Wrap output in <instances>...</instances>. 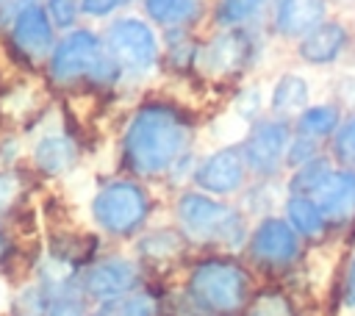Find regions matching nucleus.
<instances>
[{"label": "nucleus", "mask_w": 355, "mask_h": 316, "mask_svg": "<svg viewBox=\"0 0 355 316\" xmlns=\"http://www.w3.org/2000/svg\"><path fill=\"white\" fill-rule=\"evenodd\" d=\"M216 105L172 83H155L119 105L114 128V169L164 186L172 166L208 144Z\"/></svg>", "instance_id": "obj_1"}, {"label": "nucleus", "mask_w": 355, "mask_h": 316, "mask_svg": "<svg viewBox=\"0 0 355 316\" xmlns=\"http://www.w3.org/2000/svg\"><path fill=\"white\" fill-rule=\"evenodd\" d=\"M286 53L269 39L266 28H205L200 42V83L216 105L233 86L250 78H266Z\"/></svg>", "instance_id": "obj_2"}, {"label": "nucleus", "mask_w": 355, "mask_h": 316, "mask_svg": "<svg viewBox=\"0 0 355 316\" xmlns=\"http://www.w3.org/2000/svg\"><path fill=\"white\" fill-rule=\"evenodd\" d=\"M255 288V272L239 252H191L172 310L178 316H241Z\"/></svg>", "instance_id": "obj_3"}, {"label": "nucleus", "mask_w": 355, "mask_h": 316, "mask_svg": "<svg viewBox=\"0 0 355 316\" xmlns=\"http://www.w3.org/2000/svg\"><path fill=\"white\" fill-rule=\"evenodd\" d=\"M166 219L183 233L194 252L241 255L252 227V219L236 200H219L194 186L166 194Z\"/></svg>", "instance_id": "obj_4"}, {"label": "nucleus", "mask_w": 355, "mask_h": 316, "mask_svg": "<svg viewBox=\"0 0 355 316\" xmlns=\"http://www.w3.org/2000/svg\"><path fill=\"white\" fill-rule=\"evenodd\" d=\"M166 216V194L139 177L108 172L89 197V219L94 230L111 241L130 244L153 222Z\"/></svg>", "instance_id": "obj_5"}, {"label": "nucleus", "mask_w": 355, "mask_h": 316, "mask_svg": "<svg viewBox=\"0 0 355 316\" xmlns=\"http://www.w3.org/2000/svg\"><path fill=\"white\" fill-rule=\"evenodd\" d=\"M100 33L108 58L122 72L128 97L161 83V30L139 8L111 17L108 22L100 25Z\"/></svg>", "instance_id": "obj_6"}, {"label": "nucleus", "mask_w": 355, "mask_h": 316, "mask_svg": "<svg viewBox=\"0 0 355 316\" xmlns=\"http://www.w3.org/2000/svg\"><path fill=\"white\" fill-rule=\"evenodd\" d=\"M313 249L294 233V227L283 219V213H269L252 219L247 244L241 258L255 272V277H288L300 272Z\"/></svg>", "instance_id": "obj_7"}, {"label": "nucleus", "mask_w": 355, "mask_h": 316, "mask_svg": "<svg viewBox=\"0 0 355 316\" xmlns=\"http://www.w3.org/2000/svg\"><path fill=\"white\" fill-rule=\"evenodd\" d=\"M286 61L300 69L327 78L344 67L355 64V19L344 11H333L316 28H311L300 42L286 50Z\"/></svg>", "instance_id": "obj_8"}, {"label": "nucleus", "mask_w": 355, "mask_h": 316, "mask_svg": "<svg viewBox=\"0 0 355 316\" xmlns=\"http://www.w3.org/2000/svg\"><path fill=\"white\" fill-rule=\"evenodd\" d=\"M294 130L288 119L263 114L258 122L247 125L239 133V147L252 180H283L286 177V152Z\"/></svg>", "instance_id": "obj_9"}, {"label": "nucleus", "mask_w": 355, "mask_h": 316, "mask_svg": "<svg viewBox=\"0 0 355 316\" xmlns=\"http://www.w3.org/2000/svg\"><path fill=\"white\" fill-rule=\"evenodd\" d=\"M250 180L252 177L244 164L239 141L225 139V141H208L200 150L189 186L219 200H239Z\"/></svg>", "instance_id": "obj_10"}, {"label": "nucleus", "mask_w": 355, "mask_h": 316, "mask_svg": "<svg viewBox=\"0 0 355 316\" xmlns=\"http://www.w3.org/2000/svg\"><path fill=\"white\" fill-rule=\"evenodd\" d=\"M147 272L133 258V252H103L94 255L78 274L80 294L94 305L122 294H130L147 283Z\"/></svg>", "instance_id": "obj_11"}, {"label": "nucleus", "mask_w": 355, "mask_h": 316, "mask_svg": "<svg viewBox=\"0 0 355 316\" xmlns=\"http://www.w3.org/2000/svg\"><path fill=\"white\" fill-rule=\"evenodd\" d=\"M58 42V30L50 22L42 0H22L11 14L8 44L14 55L28 67H44L53 47Z\"/></svg>", "instance_id": "obj_12"}, {"label": "nucleus", "mask_w": 355, "mask_h": 316, "mask_svg": "<svg viewBox=\"0 0 355 316\" xmlns=\"http://www.w3.org/2000/svg\"><path fill=\"white\" fill-rule=\"evenodd\" d=\"M322 94V78L300 69L291 61H280L266 75V114L294 119L305 105Z\"/></svg>", "instance_id": "obj_13"}, {"label": "nucleus", "mask_w": 355, "mask_h": 316, "mask_svg": "<svg viewBox=\"0 0 355 316\" xmlns=\"http://www.w3.org/2000/svg\"><path fill=\"white\" fill-rule=\"evenodd\" d=\"M130 252L141 263L147 277L153 280L155 274H161L169 266H186V261L191 258L194 249L189 247L183 233L164 216V219L153 222L144 233H139L130 241Z\"/></svg>", "instance_id": "obj_14"}, {"label": "nucleus", "mask_w": 355, "mask_h": 316, "mask_svg": "<svg viewBox=\"0 0 355 316\" xmlns=\"http://www.w3.org/2000/svg\"><path fill=\"white\" fill-rule=\"evenodd\" d=\"M333 11H336L333 0H272L266 17V33L286 53L294 42H300L311 28H316Z\"/></svg>", "instance_id": "obj_15"}, {"label": "nucleus", "mask_w": 355, "mask_h": 316, "mask_svg": "<svg viewBox=\"0 0 355 316\" xmlns=\"http://www.w3.org/2000/svg\"><path fill=\"white\" fill-rule=\"evenodd\" d=\"M83 158V147L69 128L44 130L31 150V164L42 177H61L69 175Z\"/></svg>", "instance_id": "obj_16"}, {"label": "nucleus", "mask_w": 355, "mask_h": 316, "mask_svg": "<svg viewBox=\"0 0 355 316\" xmlns=\"http://www.w3.org/2000/svg\"><path fill=\"white\" fill-rule=\"evenodd\" d=\"M319 202L322 213L338 233V238L349 236L355 225V169L349 166H336L333 175L324 180V186L313 194Z\"/></svg>", "instance_id": "obj_17"}, {"label": "nucleus", "mask_w": 355, "mask_h": 316, "mask_svg": "<svg viewBox=\"0 0 355 316\" xmlns=\"http://www.w3.org/2000/svg\"><path fill=\"white\" fill-rule=\"evenodd\" d=\"M280 213L283 219L294 227V233L311 247H324L330 244L333 238H338V233L333 230V225L327 222V216L322 213L319 202L313 197H305V194H286L283 197V205H280Z\"/></svg>", "instance_id": "obj_18"}, {"label": "nucleus", "mask_w": 355, "mask_h": 316, "mask_svg": "<svg viewBox=\"0 0 355 316\" xmlns=\"http://www.w3.org/2000/svg\"><path fill=\"white\" fill-rule=\"evenodd\" d=\"M139 11L164 30H205L208 0H141Z\"/></svg>", "instance_id": "obj_19"}, {"label": "nucleus", "mask_w": 355, "mask_h": 316, "mask_svg": "<svg viewBox=\"0 0 355 316\" xmlns=\"http://www.w3.org/2000/svg\"><path fill=\"white\" fill-rule=\"evenodd\" d=\"M263 114H266V78H250V80L233 86L216 103V116L233 122L236 133H241L247 125L258 122Z\"/></svg>", "instance_id": "obj_20"}, {"label": "nucleus", "mask_w": 355, "mask_h": 316, "mask_svg": "<svg viewBox=\"0 0 355 316\" xmlns=\"http://www.w3.org/2000/svg\"><path fill=\"white\" fill-rule=\"evenodd\" d=\"M172 308V302L166 299V294L147 280L141 288L105 299V302H94L89 308V316H166V310Z\"/></svg>", "instance_id": "obj_21"}, {"label": "nucleus", "mask_w": 355, "mask_h": 316, "mask_svg": "<svg viewBox=\"0 0 355 316\" xmlns=\"http://www.w3.org/2000/svg\"><path fill=\"white\" fill-rule=\"evenodd\" d=\"M344 114H347V111H344L336 100H330L327 94H319L311 105H305V108L291 119V130H294L297 136H305V139L319 141V144L327 147V141H330L333 133L338 130Z\"/></svg>", "instance_id": "obj_22"}, {"label": "nucleus", "mask_w": 355, "mask_h": 316, "mask_svg": "<svg viewBox=\"0 0 355 316\" xmlns=\"http://www.w3.org/2000/svg\"><path fill=\"white\" fill-rule=\"evenodd\" d=\"M272 0H208V28H266Z\"/></svg>", "instance_id": "obj_23"}, {"label": "nucleus", "mask_w": 355, "mask_h": 316, "mask_svg": "<svg viewBox=\"0 0 355 316\" xmlns=\"http://www.w3.org/2000/svg\"><path fill=\"white\" fill-rule=\"evenodd\" d=\"M241 316H300L297 302L283 283H263L252 291Z\"/></svg>", "instance_id": "obj_24"}, {"label": "nucleus", "mask_w": 355, "mask_h": 316, "mask_svg": "<svg viewBox=\"0 0 355 316\" xmlns=\"http://www.w3.org/2000/svg\"><path fill=\"white\" fill-rule=\"evenodd\" d=\"M283 197H286L283 180H250L236 202L244 208L250 219H261V216L277 213L283 205Z\"/></svg>", "instance_id": "obj_25"}, {"label": "nucleus", "mask_w": 355, "mask_h": 316, "mask_svg": "<svg viewBox=\"0 0 355 316\" xmlns=\"http://www.w3.org/2000/svg\"><path fill=\"white\" fill-rule=\"evenodd\" d=\"M333 169H336V164H333V158L324 152V155L313 158L311 164H302V166H297V169H288L286 177H283V188H286V194H305V197H313V194L324 186V180L333 175Z\"/></svg>", "instance_id": "obj_26"}, {"label": "nucleus", "mask_w": 355, "mask_h": 316, "mask_svg": "<svg viewBox=\"0 0 355 316\" xmlns=\"http://www.w3.org/2000/svg\"><path fill=\"white\" fill-rule=\"evenodd\" d=\"M50 299H53V294L42 280L28 283L14 294V299L8 305V313L11 316H47Z\"/></svg>", "instance_id": "obj_27"}, {"label": "nucleus", "mask_w": 355, "mask_h": 316, "mask_svg": "<svg viewBox=\"0 0 355 316\" xmlns=\"http://www.w3.org/2000/svg\"><path fill=\"white\" fill-rule=\"evenodd\" d=\"M327 155L333 158L336 166H349L355 169V111H347L338 130L327 141Z\"/></svg>", "instance_id": "obj_28"}, {"label": "nucleus", "mask_w": 355, "mask_h": 316, "mask_svg": "<svg viewBox=\"0 0 355 316\" xmlns=\"http://www.w3.org/2000/svg\"><path fill=\"white\" fill-rule=\"evenodd\" d=\"M322 94L336 100L344 111H355V64L322 78Z\"/></svg>", "instance_id": "obj_29"}, {"label": "nucleus", "mask_w": 355, "mask_h": 316, "mask_svg": "<svg viewBox=\"0 0 355 316\" xmlns=\"http://www.w3.org/2000/svg\"><path fill=\"white\" fill-rule=\"evenodd\" d=\"M89 308H92V302L80 294V288L75 283V286L61 288V291L53 294L47 316H89Z\"/></svg>", "instance_id": "obj_30"}, {"label": "nucleus", "mask_w": 355, "mask_h": 316, "mask_svg": "<svg viewBox=\"0 0 355 316\" xmlns=\"http://www.w3.org/2000/svg\"><path fill=\"white\" fill-rule=\"evenodd\" d=\"M44 3V11L50 17V22L55 25L58 33H67L78 25H83V14H80V3L78 0H42Z\"/></svg>", "instance_id": "obj_31"}, {"label": "nucleus", "mask_w": 355, "mask_h": 316, "mask_svg": "<svg viewBox=\"0 0 355 316\" xmlns=\"http://www.w3.org/2000/svg\"><path fill=\"white\" fill-rule=\"evenodd\" d=\"M324 152H327L324 144L311 141V139L294 133L291 141H288V152H286V172H288V169H297V166H302V164H311L313 158H319V155H324Z\"/></svg>", "instance_id": "obj_32"}, {"label": "nucleus", "mask_w": 355, "mask_h": 316, "mask_svg": "<svg viewBox=\"0 0 355 316\" xmlns=\"http://www.w3.org/2000/svg\"><path fill=\"white\" fill-rule=\"evenodd\" d=\"M338 305L344 310H355V241H349V255L338 280Z\"/></svg>", "instance_id": "obj_33"}, {"label": "nucleus", "mask_w": 355, "mask_h": 316, "mask_svg": "<svg viewBox=\"0 0 355 316\" xmlns=\"http://www.w3.org/2000/svg\"><path fill=\"white\" fill-rule=\"evenodd\" d=\"M80 3V14H83V19H89V22H108L111 17H116V14H122L125 8H122V0H78Z\"/></svg>", "instance_id": "obj_34"}, {"label": "nucleus", "mask_w": 355, "mask_h": 316, "mask_svg": "<svg viewBox=\"0 0 355 316\" xmlns=\"http://www.w3.org/2000/svg\"><path fill=\"white\" fill-rule=\"evenodd\" d=\"M22 194V177L19 172H0V213L11 211L17 197Z\"/></svg>", "instance_id": "obj_35"}, {"label": "nucleus", "mask_w": 355, "mask_h": 316, "mask_svg": "<svg viewBox=\"0 0 355 316\" xmlns=\"http://www.w3.org/2000/svg\"><path fill=\"white\" fill-rule=\"evenodd\" d=\"M333 6H336L338 11H344V14L355 11V0H333Z\"/></svg>", "instance_id": "obj_36"}, {"label": "nucleus", "mask_w": 355, "mask_h": 316, "mask_svg": "<svg viewBox=\"0 0 355 316\" xmlns=\"http://www.w3.org/2000/svg\"><path fill=\"white\" fill-rule=\"evenodd\" d=\"M8 249H11V241H8V238L3 236V230H0V261L8 255Z\"/></svg>", "instance_id": "obj_37"}, {"label": "nucleus", "mask_w": 355, "mask_h": 316, "mask_svg": "<svg viewBox=\"0 0 355 316\" xmlns=\"http://www.w3.org/2000/svg\"><path fill=\"white\" fill-rule=\"evenodd\" d=\"M347 238H355V225H352V230H349V236Z\"/></svg>", "instance_id": "obj_38"}, {"label": "nucleus", "mask_w": 355, "mask_h": 316, "mask_svg": "<svg viewBox=\"0 0 355 316\" xmlns=\"http://www.w3.org/2000/svg\"><path fill=\"white\" fill-rule=\"evenodd\" d=\"M0 3H6V0H0Z\"/></svg>", "instance_id": "obj_39"}]
</instances>
